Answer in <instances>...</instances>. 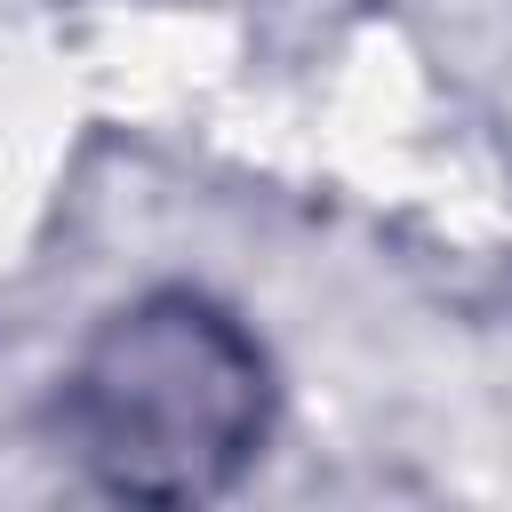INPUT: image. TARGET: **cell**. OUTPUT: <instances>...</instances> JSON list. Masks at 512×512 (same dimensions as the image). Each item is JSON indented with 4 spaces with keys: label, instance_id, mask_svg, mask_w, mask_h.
<instances>
[{
    "label": "cell",
    "instance_id": "1",
    "mask_svg": "<svg viewBox=\"0 0 512 512\" xmlns=\"http://www.w3.org/2000/svg\"><path fill=\"white\" fill-rule=\"evenodd\" d=\"M272 424L256 336L192 288L120 304L72 360L64 432L120 512H208L240 488Z\"/></svg>",
    "mask_w": 512,
    "mask_h": 512
}]
</instances>
